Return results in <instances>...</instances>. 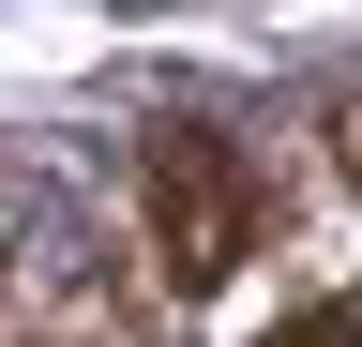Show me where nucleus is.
<instances>
[{"label":"nucleus","mask_w":362,"mask_h":347,"mask_svg":"<svg viewBox=\"0 0 362 347\" xmlns=\"http://www.w3.org/2000/svg\"><path fill=\"white\" fill-rule=\"evenodd\" d=\"M332 166H347V182H362V91L332 106Z\"/></svg>","instance_id":"7ed1b4c3"},{"label":"nucleus","mask_w":362,"mask_h":347,"mask_svg":"<svg viewBox=\"0 0 362 347\" xmlns=\"http://www.w3.org/2000/svg\"><path fill=\"white\" fill-rule=\"evenodd\" d=\"M257 227H272V196H257V166L211 136V121H151V257H166V287L197 302V287H226L257 257Z\"/></svg>","instance_id":"f257e3e1"},{"label":"nucleus","mask_w":362,"mask_h":347,"mask_svg":"<svg viewBox=\"0 0 362 347\" xmlns=\"http://www.w3.org/2000/svg\"><path fill=\"white\" fill-rule=\"evenodd\" d=\"M257 347H362V287H332V302H302L287 332H257Z\"/></svg>","instance_id":"f03ea898"}]
</instances>
